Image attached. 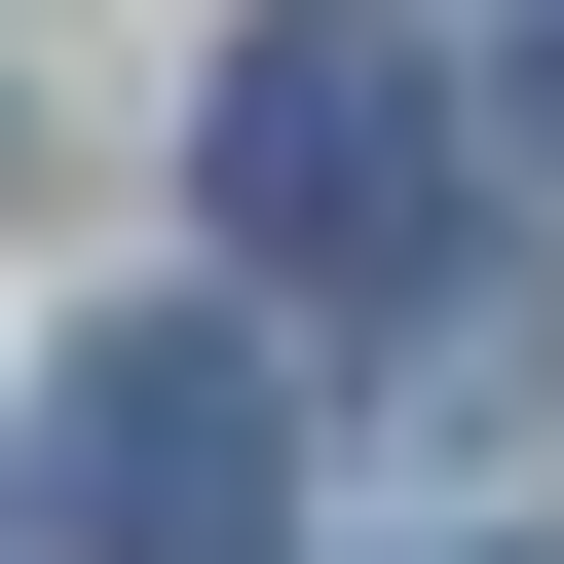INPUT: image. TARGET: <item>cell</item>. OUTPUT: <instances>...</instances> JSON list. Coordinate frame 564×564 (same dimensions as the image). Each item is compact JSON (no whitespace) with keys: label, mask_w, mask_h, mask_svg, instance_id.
<instances>
[{"label":"cell","mask_w":564,"mask_h":564,"mask_svg":"<svg viewBox=\"0 0 564 564\" xmlns=\"http://www.w3.org/2000/svg\"><path fill=\"white\" fill-rule=\"evenodd\" d=\"M188 188H226L263 302H414V263H452V39H414V0H263L226 113H188Z\"/></svg>","instance_id":"obj_1"},{"label":"cell","mask_w":564,"mask_h":564,"mask_svg":"<svg viewBox=\"0 0 564 564\" xmlns=\"http://www.w3.org/2000/svg\"><path fill=\"white\" fill-rule=\"evenodd\" d=\"M39 527H76V564H263V527H302L263 339H188V302H151V339H76V377H39Z\"/></svg>","instance_id":"obj_2"},{"label":"cell","mask_w":564,"mask_h":564,"mask_svg":"<svg viewBox=\"0 0 564 564\" xmlns=\"http://www.w3.org/2000/svg\"><path fill=\"white\" fill-rule=\"evenodd\" d=\"M527 113H564V0H527Z\"/></svg>","instance_id":"obj_3"},{"label":"cell","mask_w":564,"mask_h":564,"mask_svg":"<svg viewBox=\"0 0 564 564\" xmlns=\"http://www.w3.org/2000/svg\"><path fill=\"white\" fill-rule=\"evenodd\" d=\"M414 564H527V527H414Z\"/></svg>","instance_id":"obj_4"}]
</instances>
